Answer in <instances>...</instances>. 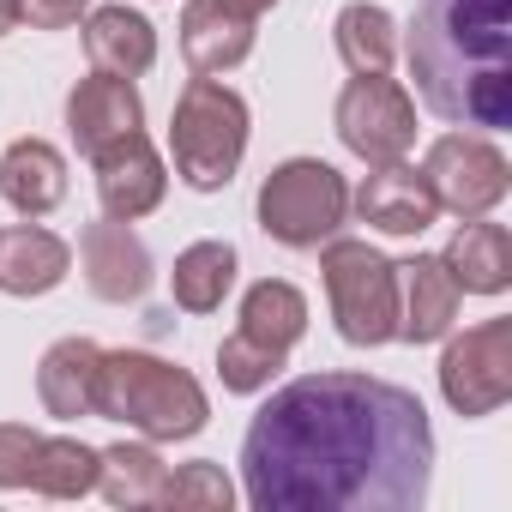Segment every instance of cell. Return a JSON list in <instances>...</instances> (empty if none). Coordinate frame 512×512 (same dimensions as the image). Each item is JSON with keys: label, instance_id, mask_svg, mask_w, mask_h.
<instances>
[{"label": "cell", "instance_id": "cell-28", "mask_svg": "<svg viewBox=\"0 0 512 512\" xmlns=\"http://www.w3.org/2000/svg\"><path fill=\"white\" fill-rule=\"evenodd\" d=\"M43 434L25 422H0V488H31V464H37Z\"/></svg>", "mask_w": 512, "mask_h": 512}, {"label": "cell", "instance_id": "cell-3", "mask_svg": "<svg viewBox=\"0 0 512 512\" xmlns=\"http://www.w3.org/2000/svg\"><path fill=\"white\" fill-rule=\"evenodd\" d=\"M91 416L121 422L139 440H193L205 428L211 404H205V386L187 368H175L163 356H145V350H103Z\"/></svg>", "mask_w": 512, "mask_h": 512}, {"label": "cell", "instance_id": "cell-20", "mask_svg": "<svg viewBox=\"0 0 512 512\" xmlns=\"http://www.w3.org/2000/svg\"><path fill=\"white\" fill-rule=\"evenodd\" d=\"M85 55H91L97 73L139 79V73H151V61H157V31H151V19L133 13V7H97V13L85 19Z\"/></svg>", "mask_w": 512, "mask_h": 512}, {"label": "cell", "instance_id": "cell-4", "mask_svg": "<svg viewBox=\"0 0 512 512\" xmlns=\"http://www.w3.org/2000/svg\"><path fill=\"white\" fill-rule=\"evenodd\" d=\"M241 151H247V103H241V91H229L211 73L187 79V91L175 97V115H169L175 175L193 193H217V187L235 181Z\"/></svg>", "mask_w": 512, "mask_h": 512}, {"label": "cell", "instance_id": "cell-15", "mask_svg": "<svg viewBox=\"0 0 512 512\" xmlns=\"http://www.w3.org/2000/svg\"><path fill=\"white\" fill-rule=\"evenodd\" d=\"M73 272V253L55 229L25 217L19 229L0 235V296H49Z\"/></svg>", "mask_w": 512, "mask_h": 512}, {"label": "cell", "instance_id": "cell-7", "mask_svg": "<svg viewBox=\"0 0 512 512\" xmlns=\"http://www.w3.org/2000/svg\"><path fill=\"white\" fill-rule=\"evenodd\" d=\"M338 139L350 157H362L368 169H386V163H404L410 145H416V103L398 79L386 73H356L338 97Z\"/></svg>", "mask_w": 512, "mask_h": 512}, {"label": "cell", "instance_id": "cell-2", "mask_svg": "<svg viewBox=\"0 0 512 512\" xmlns=\"http://www.w3.org/2000/svg\"><path fill=\"white\" fill-rule=\"evenodd\" d=\"M410 79L446 127H512V0H416Z\"/></svg>", "mask_w": 512, "mask_h": 512}, {"label": "cell", "instance_id": "cell-27", "mask_svg": "<svg viewBox=\"0 0 512 512\" xmlns=\"http://www.w3.org/2000/svg\"><path fill=\"white\" fill-rule=\"evenodd\" d=\"M217 374H223V386L241 392V398H247V392H266V386L284 374V350H266V344L229 332V338L217 344Z\"/></svg>", "mask_w": 512, "mask_h": 512}, {"label": "cell", "instance_id": "cell-10", "mask_svg": "<svg viewBox=\"0 0 512 512\" xmlns=\"http://www.w3.org/2000/svg\"><path fill=\"white\" fill-rule=\"evenodd\" d=\"M67 133H73L79 157H97V151L121 145L127 133H145V103H139L133 79H121V73L79 79L67 97Z\"/></svg>", "mask_w": 512, "mask_h": 512}, {"label": "cell", "instance_id": "cell-17", "mask_svg": "<svg viewBox=\"0 0 512 512\" xmlns=\"http://www.w3.org/2000/svg\"><path fill=\"white\" fill-rule=\"evenodd\" d=\"M97 368H103V350L91 338H61L43 350L37 362V398L55 422H79L97 410Z\"/></svg>", "mask_w": 512, "mask_h": 512}, {"label": "cell", "instance_id": "cell-22", "mask_svg": "<svg viewBox=\"0 0 512 512\" xmlns=\"http://www.w3.org/2000/svg\"><path fill=\"white\" fill-rule=\"evenodd\" d=\"M235 247L229 241H193L175 253V272H169V290H175V308L187 314H217L223 296L235 290Z\"/></svg>", "mask_w": 512, "mask_h": 512}, {"label": "cell", "instance_id": "cell-31", "mask_svg": "<svg viewBox=\"0 0 512 512\" xmlns=\"http://www.w3.org/2000/svg\"><path fill=\"white\" fill-rule=\"evenodd\" d=\"M25 25V0H0V37H13Z\"/></svg>", "mask_w": 512, "mask_h": 512}, {"label": "cell", "instance_id": "cell-30", "mask_svg": "<svg viewBox=\"0 0 512 512\" xmlns=\"http://www.w3.org/2000/svg\"><path fill=\"white\" fill-rule=\"evenodd\" d=\"M223 7H229V13H241V19H253V25H260V19H266V13L278 7V0H223Z\"/></svg>", "mask_w": 512, "mask_h": 512}, {"label": "cell", "instance_id": "cell-8", "mask_svg": "<svg viewBox=\"0 0 512 512\" xmlns=\"http://www.w3.org/2000/svg\"><path fill=\"white\" fill-rule=\"evenodd\" d=\"M422 181H428V193H434L440 211H452V217H488L506 199L512 169H506V157H500L494 139H482V133H440L428 145V157H422Z\"/></svg>", "mask_w": 512, "mask_h": 512}, {"label": "cell", "instance_id": "cell-5", "mask_svg": "<svg viewBox=\"0 0 512 512\" xmlns=\"http://www.w3.org/2000/svg\"><path fill=\"white\" fill-rule=\"evenodd\" d=\"M320 278H326V302L344 344L380 350L398 338V266L386 253H374L356 235H332L320 241Z\"/></svg>", "mask_w": 512, "mask_h": 512}, {"label": "cell", "instance_id": "cell-18", "mask_svg": "<svg viewBox=\"0 0 512 512\" xmlns=\"http://www.w3.org/2000/svg\"><path fill=\"white\" fill-rule=\"evenodd\" d=\"M181 55L193 73H229L253 55V19L229 13L223 0H187L181 13Z\"/></svg>", "mask_w": 512, "mask_h": 512}, {"label": "cell", "instance_id": "cell-12", "mask_svg": "<svg viewBox=\"0 0 512 512\" xmlns=\"http://www.w3.org/2000/svg\"><path fill=\"white\" fill-rule=\"evenodd\" d=\"M91 163H97V199H103V217L133 223V217L157 211L163 193H169V169H163V157L151 151L145 133H127L121 145L97 151Z\"/></svg>", "mask_w": 512, "mask_h": 512}, {"label": "cell", "instance_id": "cell-19", "mask_svg": "<svg viewBox=\"0 0 512 512\" xmlns=\"http://www.w3.org/2000/svg\"><path fill=\"white\" fill-rule=\"evenodd\" d=\"M440 266L452 272V284L464 296H500L512 284V235L500 223H482V217H464V229L446 241Z\"/></svg>", "mask_w": 512, "mask_h": 512}, {"label": "cell", "instance_id": "cell-29", "mask_svg": "<svg viewBox=\"0 0 512 512\" xmlns=\"http://www.w3.org/2000/svg\"><path fill=\"white\" fill-rule=\"evenodd\" d=\"M85 7H91V0H25V19L37 31H67V25H79Z\"/></svg>", "mask_w": 512, "mask_h": 512}, {"label": "cell", "instance_id": "cell-25", "mask_svg": "<svg viewBox=\"0 0 512 512\" xmlns=\"http://www.w3.org/2000/svg\"><path fill=\"white\" fill-rule=\"evenodd\" d=\"M97 464H103V452L97 446H85V440H49L43 434V446H37V464H31V488L43 494V500H79V494H91L97 488Z\"/></svg>", "mask_w": 512, "mask_h": 512}, {"label": "cell", "instance_id": "cell-6", "mask_svg": "<svg viewBox=\"0 0 512 512\" xmlns=\"http://www.w3.org/2000/svg\"><path fill=\"white\" fill-rule=\"evenodd\" d=\"M350 217V181L320 157H290L260 181V229L278 247H320Z\"/></svg>", "mask_w": 512, "mask_h": 512}, {"label": "cell", "instance_id": "cell-11", "mask_svg": "<svg viewBox=\"0 0 512 512\" xmlns=\"http://www.w3.org/2000/svg\"><path fill=\"white\" fill-rule=\"evenodd\" d=\"M79 266H85V284H91L97 302H139L151 290V253H145V241L121 217L85 223Z\"/></svg>", "mask_w": 512, "mask_h": 512}, {"label": "cell", "instance_id": "cell-26", "mask_svg": "<svg viewBox=\"0 0 512 512\" xmlns=\"http://www.w3.org/2000/svg\"><path fill=\"white\" fill-rule=\"evenodd\" d=\"M157 506H169V512H229L235 506V482L223 476V464L193 458V464H181V470L163 476Z\"/></svg>", "mask_w": 512, "mask_h": 512}, {"label": "cell", "instance_id": "cell-21", "mask_svg": "<svg viewBox=\"0 0 512 512\" xmlns=\"http://www.w3.org/2000/svg\"><path fill=\"white\" fill-rule=\"evenodd\" d=\"M235 332L290 356L302 344V332H308V296L296 284H284V278H260V284L241 296V326Z\"/></svg>", "mask_w": 512, "mask_h": 512}, {"label": "cell", "instance_id": "cell-23", "mask_svg": "<svg viewBox=\"0 0 512 512\" xmlns=\"http://www.w3.org/2000/svg\"><path fill=\"white\" fill-rule=\"evenodd\" d=\"M163 476H169V464L157 458V440H121V446H109L103 464H97V488H103V500L121 506V512L157 506Z\"/></svg>", "mask_w": 512, "mask_h": 512}, {"label": "cell", "instance_id": "cell-24", "mask_svg": "<svg viewBox=\"0 0 512 512\" xmlns=\"http://www.w3.org/2000/svg\"><path fill=\"white\" fill-rule=\"evenodd\" d=\"M338 61L350 73H386L392 55H398V25L386 7H368V0H350V7L338 13Z\"/></svg>", "mask_w": 512, "mask_h": 512}, {"label": "cell", "instance_id": "cell-1", "mask_svg": "<svg viewBox=\"0 0 512 512\" xmlns=\"http://www.w3.org/2000/svg\"><path fill=\"white\" fill-rule=\"evenodd\" d=\"M434 482V428L416 392L374 374H308L241 434L253 512H416Z\"/></svg>", "mask_w": 512, "mask_h": 512}, {"label": "cell", "instance_id": "cell-16", "mask_svg": "<svg viewBox=\"0 0 512 512\" xmlns=\"http://www.w3.org/2000/svg\"><path fill=\"white\" fill-rule=\"evenodd\" d=\"M0 199L19 217H49L67 199V157L49 139H13L0 151Z\"/></svg>", "mask_w": 512, "mask_h": 512}, {"label": "cell", "instance_id": "cell-9", "mask_svg": "<svg viewBox=\"0 0 512 512\" xmlns=\"http://www.w3.org/2000/svg\"><path fill=\"white\" fill-rule=\"evenodd\" d=\"M440 392L464 422L494 416L512 398V320H482L452 338L440 356Z\"/></svg>", "mask_w": 512, "mask_h": 512}, {"label": "cell", "instance_id": "cell-13", "mask_svg": "<svg viewBox=\"0 0 512 512\" xmlns=\"http://www.w3.org/2000/svg\"><path fill=\"white\" fill-rule=\"evenodd\" d=\"M464 290L440 266V253H416L398 266V338L404 344H440L458 320Z\"/></svg>", "mask_w": 512, "mask_h": 512}, {"label": "cell", "instance_id": "cell-14", "mask_svg": "<svg viewBox=\"0 0 512 512\" xmlns=\"http://www.w3.org/2000/svg\"><path fill=\"white\" fill-rule=\"evenodd\" d=\"M350 205H356V217L374 223L380 235H422V229L440 217V205H434L422 169H404V163L374 169V175L350 193Z\"/></svg>", "mask_w": 512, "mask_h": 512}]
</instances>
